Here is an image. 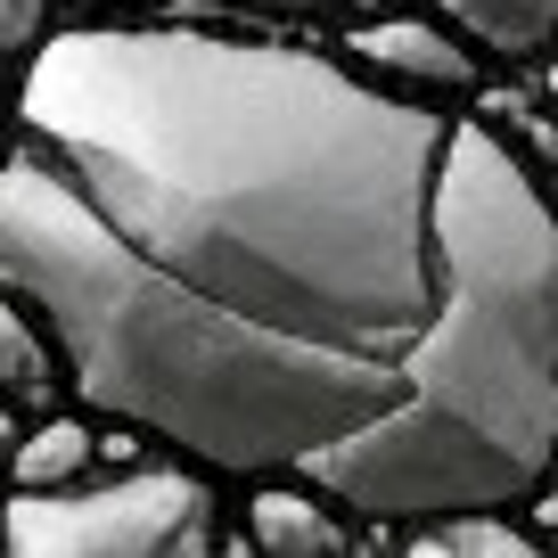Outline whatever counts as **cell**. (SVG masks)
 Wrapping results in <instances>:
<instances>
[{
	"label": "cell",
	"instance_id": "obj_1",
	"mask_svg": "<svg viewBox=\"0 0 558 558\" xmlns=\"http://www.w3.org/2000/svg\"><path fill=\"white\" fill-rule=\"evenodd\" d=\"M9 123L0 296L99 418L386 525L558 469V206L493 123L206 25H66Z\"/></svg>",
	"mask_w": 558,
	"mask_h": 558
},
{
	"label": "cell",
	"instance_id": "obj_10",
	"mask_svg": "<svg viewBox=\"0 0 558 558\" xmlns=\"http://www.w3.org/2000/svg\"><path fill=\"white\" fill-rule=\"evenodd\" d=\"M230 9H255V17H313L329 0H230Z\"/></svg>",
	"mask_w": 558,
	"mask_h": 558
},
{
	"label": "cell",
	"instance_id": "obj_3",
	"mask_svg": "<svg viewBox=\"0 0 558 558\" xmlns=\"http://www.w3.org/2000/svg\"><path fill=\"white\" fill-rule=\"evenodd\" d=\"M345 66L362 83H378L386 99H411V107L476 99V50L436 17H369L345 41Z\"/></svg>",
	"mask_w": 558,
	"mask_h": 558
},
{
	"label": "cell",
	"instance_id": "obj_2",
	"mask_svg": "<svg viewBox=\"0 0 558 558\" xmlns=\"http://www.w3.org/2000/svg\"><path fill=\"white\" fill-rule=\"evenodd\" d=\"M0 558H222L197 469H123L74 493H9Z\"/></svg>",
	"mask_w": 558,
	"mask_h": 558
},
{
	"label": "cell",
	"instance_id": "obj_8",
	"mask_svg": "<svg viewBox=\"0 0 558 558\" xmlns=\"http://www.w3.org/2000/svg\"><path fill=\"white\" fill-rule=\"evenodd\" d=\"M402 558H534V542L501 518H452V525H418Z\"/></svg>",
	"mask_w": 558,
	"mask_h": 558
},
{
	"label": "cell",
	"instance_id": "obj_13",
	"mask_svg": "<svg viewBox=\"0 0 558 558\" xmlns=\"http://www.w3.org/2000/svg\"><path fill=\"white\" fill-rule=\"evenodd\" d=\"M542 90H550V107H558V58H550V83H542Z\"/></svg>",
	"mask_w": 558,
	"mask_h": 558
},
{
	"label": "cell",
	"instance_id": "obj_12",
	"mask_svg": "<svg viewBox=\"0 0 558 558\" xmlns=\"http://www.w3.org/2000/svg\"><path fill=\"white\" fill-rule=\"evenodd\" d=\"M74 9H140V0H74Z\"/></svg>",
	"mask_w": 558,
	"mask_h": 558
},
{
	"label": "cell",
	"instance_id": "obj_7",
	"mask_svg": "<svg viewBox=\"0 0 558 558\" xmlns=\"http://www.w3.org/2000/svg\"><path fill=\"white\" fill-rule=\"evenodd\" d=\"M90 460H99V436L83 418H41L9 469H17V493H74V485H90Z\"/></svg>",
	"mask_w": 558,
	"mask_h": 558
},
{
	"label": "cell",
	"instance_id": "obj_5",
	"mask_svg": "<svg viewBox=\"0 0 558 558\" xmlns=\"http://www.w3.org/2000/svg\"><path fill=\"white\" fill-rule=\"evenodd\" d=\"M436 25L501 58H534L558 41V0H436Z\"/></svg>",
	"mask_w": 558,
	"mask_h": 558
},
{
	"label": "cell",
	"instance_id": "obj_6",
	"mask_svg": "<svg viewBox=\"0 0 558 558\" xmlns=\"http://www.w3.org/2000/svg\"><path fill=\"white\" fill-rule=\"evenodd\" d=\"M66 369H58V345L41 337V320L25 304L0 296V402H17V411H50Z\"/></svg>",
	"mask_w": 558,
	"mask_h": 558
},
{
	"label": "cell",
	"instance_id": "obj_4",
	"mask_svg": "<svg viewBox=\"0 0 558 558\" xmlns=\"http://www.w3.org/2000/svg\"><path fill=\"white\" fill-rule=\"evenodd\" d=\"M255 558H345V525L320 493L304 485H255Z\"/></svg>",
	"mask_w": 558,
	"mask_h": 558
},
{
	"label": "cell",
	"instance_id": "obj_11",
	"mask_svg": "<svg viewBox=\"0 0 558 558\" xmlns=\"http://www.w3.org/2000/svg\"><path fill=\"white\" fill-rule=\"evenodd\" d=\"M9 99H17V66L0 58V123H9Z\"/></svg>",
	"mask_w": 558,
	"mask_h": 558
},
{
	"label": "cell",
	"instance_id": "obj_9",
	"mask_svg": "<svg viewBox=\"0 0 558 558\" xmlns=\"http://www.w3.org/2000/svg\"><path fill=\"white\" fill-rule=\"evenodd\" d=\"M50 9H58V0H0V58H9L17 74H25V58H34L41 41L58 34Z\"/></svg>",
	"mask_w": 558,
	"mask_h": 558
},
{
	"label": "cell",
	"instance_id": "obj_14",
	"mask_svg": "<svg viewBox=\"0 0 558 558\" xmlns=\"http://www.w3.org/2000/svg\"><path fill=\"white\" fill-rule=\"evenodd\" d=\"M534 558H542V550H534Z\"/></svg>",
	"mask_w": 558,
	"mask_h": 558
}]
</instances>
